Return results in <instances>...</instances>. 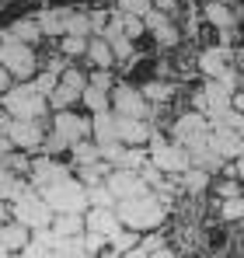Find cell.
<instances>
[{"instance_id": "6da1fadb", "label": "cell", "mask_w": 244, "mask_h": 258, "mask_svg": "<svg viewBox=\"0 0 244 258\" xmlns=\"http://www.w3.org/2000/svg\"><path fill=\"white\" fill-rule=\"evenodd\" d=\"M115 213H119L126 230L154 234V230H161V223H164V203L154 196V192H147V196L119 199V203H115Z\"/></svg>"}, {"instance_id": "7a4b0ae2", "label": "cell", "mask_w": 244, "mask_h": 258, "mask_svg": "<svg viewBox=\"0 0 244 258\" xmlns=\"http://www.w3.org/2000/svg\"><path fill=\"white\" fill-rule=\"evenodd\" d=\"M39 192H42V199L49 203V210H52V213H84V210H87L84 181H77L74 174H67V178H59V181L45 185V188H39Z\"/></svg>"}, {"instance_id": "3957f363", "label": "cell", "mask_w": 244, "mask_h": 258, "mask_svg": "<svg viewBox=\"0 0 244 258\" xmlns=\"http://www.w3.org/2000/svg\"><path fill=\"white\" fill-rule=\"evenodd\" d=\"M91 136V119H84L77 112H56L52 115V129H49V136H45V147L56 154V150H70V143H77V140H87Z\"/></svg>"}, {"instance_id": "277c9868", "label": "cell", "mask_w": 244, "mask_h": 258, "mask_svg": "<svg viewBox=\"0 0 244 258\" xmlns=\"http://www.w3.org/2000/svg\"><path fill=\"white\" fill-rule=\"evenodd\" d=\"M4 112L11 119H42L49 112V98L39 94L32 84H18V87H7L4 94Z\"/></svg>"}, {"instance_id": "5b68a950", "label": "cell", "mask_w": 244, "mask_h": 258, "mask_svg": "<svg viewBox=\"0 0 244 258\" xmlns=\"http://www.w3.org/2000/svg\"><path fill=\"white\" fill-rule=\"evenodd\" d=\"M11 220L25 223L28 230H39V227H49V223H52V210H49V203L42 199L39 188L28 185V188L11 203Z\"/></svg>"}, {"instance_id": "8992f818", "label": "cell", "mask_w": 244, "mask_h": 258, "mask_svg": "<svg viewBox=\"0 0 244 258\" xmlns=\"http://www.w3.org/2000/svg\"><path fill=\"white\" fill-rule=\"evenodd\" d=\"M0 67L11 77H18V81H32L35 77V67H39L35 63V45L4 35V42H0Z\"/></svg>"}, {"instance_id": "52a82bcc", "label": "cell", "mask_w": 244, "mask_h": 258, "mask_svg": "<svg viewBox=\"0 0 244 258\" xmlns=\"http://www.w3.org/2000/svg\"><path fill=\"white\" fill-rule=\"evenodd\" d=\"M147 154H150V164L164 174H181L192 168V157H189V150L181 147V143H167L164 136H150V143H147Z\"/></svg>"}, {"instance_id": "ba28073f", "label": "cell", "mask_w": 244, "mask_h": 258, "mask_svg": "<svg viewBox=\"0 0 244 258\" xmlns=\"http://www.w3.org/2000/svg\"><path fill=\"white\" fill-rule=\"evenodd\" d=\"M0 129H4V136L11 140V147L14 150H42L45 147V129H42L39 119H4L0 122Z\"/></svg>"}, {"instance_id": "9c48e42d", "label": "cell", "mask_w": 244, "mask_h": 258, "mask_svg": "<svg viewBox=\"0 0 244 258\" xmlns=\"http://www.w3.org/2000/svg\"><path fill=\"white\" fill-rule=\"evenodd\" d=\"M112 112H115V115L150 119V115H154V105L143 98V91H140V87H133L129 81H126V84H115V91H112Z\"/></svg>"}, {"instance_id": "30bf717a", "label": "cell", "mask_w": 244, "mask_h": 258, "mask_svg": "<svg viewBox=\"0 0 244 258\" xmlns=\"http://www.w3.org/2000/svg\"><path fill=\"white\" fill-rule=\"evenodd\" d=\"M105 185H108V192L115 196V203L119 199H133V196H147V192H154L140 171H129V168H112V171L105 174Z\"/></svg>"}, {"instance_id": "8fae6325", "label": "cell", "mask_w": 244, "mask_h": 258, "mask_svg": "<svg viewBox=\"0 0 244 258\" xmlns=\"http://www.w3.org/2000/svg\"><path fill=\"white\" fill-rule=\"evenodd\" d=\"M209 150L220 161H237L244 154V133L223 126V122H213V129H209Z\"/></svg>"}, {"instance_id": "7c38bea8", "label": "cell", "mask_w": 244, "mask_h": 258, "mask_svg": "<svg viewBox=\"0 0 244 258\" xmlns=\"http://www.w3.org/2000/svg\"><path fill=\"white\" fill-rule=\"evenodd\" d=\"M115 115V112H112ZM154 136L150 119H136V115H115V140L122 147H147Z\"/></svg>"}, {"instance_id": "4fadbf2b", "label": "cell", "mask_w": 244, "mask_h": 258, "mask_svg": "<svg viewBox=\"0 0 244 258\" xmlns=\"http://www.w3.org/2000/svg\"><path fill=\"white\" fill-rule=\"evenodd\" d=\"M84 230H98V234H105V237L112 241L122 230V220H119V213H115V206H87V213H84Z\"/></svg>"}, {"instance_id": "5bb4252c", "label": "cell", "mask_w": 244, "mask_h": 258, "mask_svg": "<svg viewBox=\"0 0 244 258\" xmlns=\"http://www.w3.org/2000/svg\"><path fill=\"white\" fill-rule=\"evenodd\" d=\"M143 25H147V32L157 39V45H167V49H174V45L181 42V32H178V25L161 14V11H147L143 14Z\"/></svg>"}, {"instance_id": "9a60e30c", "label": "cell", "mask_w": 244, "mask_h": 258, "mask_svg": "<svg viewBox=\"0 0 244 258\" xmlns=\"http://www.w3.org/2000/svg\"><path fill=\"white\" fill-rule=\"evenodd\" d=\"M227 67H230V49H223V45H213V49H206L203 56H199V70H203L209 81L223 77Z\"/></svg>"}, {"instance_id": "2e32d148", "label": "cell", "mask_w": 244, "mask_h": 258, "mask_svg": "<svg viewBox=\"0 0 244 258\" xmlns=\"http://www.w3.org/2000/svg\"><path fill=\"white\" fill-rule=\"evenodd\" d=\"M28 171H32V188H45V185H52V181H59V178H67V168H59L56 161H49V157H42L35 164H28Z\"/></svg>"}, {"instance_id": "e0dca14e", "label": "cell", "mask_w": 244, "mask_h": 258, "mask_svg": "<svg viewBox=\"0 0 244 258\" xmlns=\"http://www.w3.org/2000/svg\"><path fill=\"white\" fill-rule=\"evenodd\" d=\"M28 241H32V230H28L25 223H18V220H4V223H0V244H4L7 251H21Z\"/></svg>"}, {"instance_id": "ac0fdd59", "label": "cell", "mask_w": 244, "mask_h": 258, "mask_svg": "<svg viewBox=\"0 0 244 258\" xmlns=\"http://www.w3.org/2000/svg\"><path fill=\"white\" fill-rule=\"evenodd\" d=\"M203 14H206V21H209L213 28H220L223 35L237 25V14H234L227 4H220V0H206V4H203Z\"/></svg>"}, {"instance_id": "d6986e66", "label": "cell", "mask_w": 244, "mask_h": 258, "mask_svg": "<svg viewBox=\"0 0 244 258\" xmlns=\"http://www.w3.org/2000/svg\"><path fill=\"white\" fill-rule=\"evenodd\" d=\"M91 140L98 147L115 143V115H112V108L108 112H94V119H91Z\"/></svg>"}, {"instance_id": "ffe728a7", "label": "cell", "mask_w": 244, "mask_h": 258, "mask_svg": "<svg viewBox=\"0 0 244 258\" xmlns=\"http://www.w3.org/2000/svg\"><path fill=\"white\" fill-rule=\"evenodd\" d=\"M91 63H94V70H112L115 67V56H112V45L105 42L101 35H94V39H87V52H84Z\"/></svg>"}, {"instance_id": "44dd1931", "label": "cell", "mask_w": 244, "mask_h": 258, "mask_svg": "<svg viewBox=\"0 0 244 258\" xmlns=\"http://www.w3.org/2000/svg\"><path fill=\"white\" fill-rule=\"evenodd\" d=\"M49 227L56 237H77V234H84V213H52Z\"/></svg>"}, {"instance_id": "7402d4cb", "label": "cell", "mask_w": 244, "mask_h": 258, "mask_svg": "<svg viewBox=\"0 0 244 258\" xmlns=\"http://www.w3.org/2000/svg\"><path fill=\"white\" fill-rule=\"evenodd\" d=\"M28 185L21 181V174H14L11 168H0V203H14Z\"/></svg>"}, {"instance_id": "603a6c76", "label": "cell", "mask_w": 244, "mask_h": 258, "mask_svg": "<svg viewBox=\"0 0 244 258\" xmlns=\"http://www.w3.org/2000/svg\"><path fill=\"white\" fill-rule=\"evenodd\" d=\"M178 178H181V188H185L189 196H199V192H206V188H209V171H206V168H199V164H192L189 171H181Z\"/></svg>"}, {"instance_id": "cb8c5ba5", "label": "cell", "mask_w": 244, "mask_h": 258, "mask_svg": "<svg viewBox=\"0 0 244 258\" xmlns=\"http://www.w3.org/2000/svg\"><path fill=\"white\" fill-rule=\"evenodd\" d=\"M52 251H56V258H87L91 255L84 248V234H77V237H56Z\"/></svg>"}, {"instance_id": "d4e9b609", "label": "cell", "mask_w": 244, "mask_h": 258, "mask_svg": "<svg viewBox=\"0 0 244 258\" xmlns=\"http://www.w3.org/2000/svg\"><path fill=\"white\" fill-rule=\"evenodd\" d=\"M11 39H18V42H28V45H35L42 39V28H39V21H32V18H21V21H14L11 25V32H7Z\"/></svg>"}, {"instance_id": "484cf974", "label": "cell", "mask_w": 244, "mask_h": 258, "mask_svg": "<svg viewBox=\"0 0 244 258\" xmlns=\"http://www.w3.org/2000/svg\"><path fill=\"white\" fill-rule=\"evenodd\" d=\"M70 154H74V161H77V164L101 161V147H98L94 140H77V143H70Z\"/></svg>"}, {"instance_id": "4316f807", "label": "cell", "mask_w": 244, "mask_h": 258, "mask_svg": "<svg viewBox=\"0 0 244 258\" xmlns=\"http://www.w3.org/2000/svg\"><path fill=\"white\" fill-rule=\"evenodd\" d=\"M112 171L108 161H91V164H77V174H81L84 185H94V181H105V174Z\"/></svg>"}, {"instance_id": "83f0119b", "label": "cell", "mask_w": 244, "mask_h": 258, "mask_svg": "<svg viewBox=\"0 0 244 258\" xmlns=\"http://www.w3.org/2000/svg\"><path fill=\"white\" fill-rule=\"evenodd\" d=\"M81 101L91 108V112H108L112 108V101H108V91H101V87H84V94H81Z\"/></svg>"}, {"instance_id": "f1b7e54d", "label": "cell", "mask_w": 244, "mask_h": 258, "mask_svg": "<svg viewBox=\"0 0 244 258\" xmlns=\"http://www.w3.org/2000/svg\"><path fill=\"white\" fill-rule=\"evenodd\" d=\"M220 220H223V223H237V220H244V196L220 199Z\"/></svg>"}, {"instance_id": "f546056e", "label": "cell", "mask_w": 244, "mask_h": 258, "mask_svg": "<svg viewBox=\"0 0 244 258\" xmlns=\"http://www.w3.org/2000/svg\"><path fill=\"white\" fill-rule=\"evenodd\" d=\"M87 192V206H115V196L108 192L105 181H94V185H84Z\"/></svg>"}, {"instance_id": "4dcf8cb0", "label": "cell", "mask_w": 244, "mask_h": 258, "mask_svg": "<svg viewBox=\"0 0 244 258\" xmlns=\"http://www.w3.org/2000/svg\"><path fill=\"white\" fill-rule=\"evenodd\" d=\"M140 91H143V98L154 105V101H167L171 94H174V84H164V81H147V84H140Z\"/></svg>"}, {"instance_id": "1f68e13d", "label": "cell", "mask_w": 244, "mask_h": 258, "mask_svg": "<svg viewBox=\"0 0 244 258\" xmlns=\"http://www.w3.org/2000/svg\"><path fill=\"white\" fill-rule=\"evenodd\" d=\"M147 161H150V154H147L143 147H126L115 168H129V171H140V168H143Z\"/></svg>"}, {"instance_id": "d6a6232c", "label": "cell", "mask_w": 244, "mask_h": 258, "mask_svg": "<svg viewBox=\"0 0 244 258\" xmlns=\"http://www.w3.org/2000/svg\"><path fill=\"white\" fill-rule=\"evenodd\" d=\"M59 52L63 56H84L87 52V35H63L59 39Z\"/></svg>"}, {"instance_id": "836d02e7", "label": "cell", "mask_w": 244, "mask_h": 258, "mask_svg": "<svg viewBox=\"0 0 244 258\" xmlns=\"http://www.w3.org/2000/svg\"><path fill=\"white\" fill-rule=\"evenodd\" d=\"M59 84L70 87V91H77V94H84V87H87V77H84L77 67H67V70L59 74Z\"/></svg>"}, {"instance_id": "e575fe53", "label": "cell", "mask_w": 244, "mask_h": 258, "mask_svg": "<svg viewBox=\"0 0 244 258\" xmlns=\"http://www.w3.org/2000/svg\"><path fill=\"white\" fill-rule=\"evenodd\" d=\"M115 4H119V14H136V18L154 11V0H115Z\"/></svg>"}, {"instance_id": "d590c367", "label": "cell", "mask_w": 244, "mask_h": 258, "mask_svg": "<svg viewBox=\"0 0 244 258\" xmlns=\"http://www.w3.org/2000/svg\"><path fill=\"white\" fill-rule=\"evenodd\" d=\"M122 32H126V39H140L143 32H147V25H143V18H136V14H122Z\"/></svg>"}, {"instance_id": "8d00e7d4", "label": "cell", "mask_w": 244, "mask_h": 258, "mask_svg": "<svg viewBox=\"0 0 244 258\" xmlns=\"http://www.w3.org/2000/svg\"><path fill=\"white\" fill-rule=\"evenodd\" d=\"M18 258H56V251L45 248V244H39V241H28V244L18 251Z\"/></svg>"}, {"instance_id": "74e56055", "label": "cell", "mask_w": 244, "mask_h": 258, "mask_svg": "<svg viewBox=\"0 0 244 258\" xmlns=\"http://www.w3.org/2000/svg\"><path fill=\"white\" fill-rule=\"evenodd\" d=\"M105 244H108V237H105V234H98V230H84V248H87L91 255H98Z\"/></svg>"}, {"instance_id": "f35d334b", "label": "cell", "mask_w": 244, "mask_h": 258, "mask_svg": "<svg viewBox=\"0 0 244 258\" xmlns=\"http://www.w3.org/2000/svg\"><path fill=\"white\" fill-rule=\"evenodd\" d=\"M122 150H126V147H122L119 140H115V143H105V147H101V161H108V164L115 168V164H119V157H122Z\"/></svg>"}, {"instance_id": "ab89813d", "label": "cell", "mask_w": 244, "mask_h": 258, "mask_svg": "<svg viewBox=\"0 0 244 258\" xmlns=\"http://www.w3.org/2000/svg\"><path fill=\"white\" fill-rule=\"evenodd\" d=\"M87 84H91V87H101V91H108V87H112V74H108V70H94Z\"/></svg>"}, {"instance_id": "60d3db41", "label": "cell", "mask_w": 244, "mask_h": 258, "mask_svg": "<svg viewBox=\"0 0 244 258\" xmlns=\"http://www.w3.org/2000/svg\"><path fill=\"white\" fill-rule=\"evenodd\" d=\"M216 196H220V199H230V196H241V185H237V181H220V188H216Z\"/></svg>"}, {"instance_id": "b9f144b4", "label": "cell", "mask_w": 244, "mask_h": 258, "mask_svg": "<svg viewBox=\"0 0 244 258\" xmlns=\"http://www.w3.org/2000/svg\"><path fill=\"white\" fill-rule=\"evenodd\" d=\"M220 244H227V230H220V227H216V230L209 234V248H220Z\"/></svg>"}, {"instance_id": "7bdbcfd3", "label": "cell", "mask_w": 244, "mask_h": 258, "mask_svg": "<svg viewBox=\"0 0 244 258\" xmlns=\"http://www.w3.org/2000/svg\"><path fill=\"white\" fill-rule=\"evenodd\" d=\"M122 258H150V251H147L143 244H133L129 251H122Z\"/></svg>"}, {"instance_id": "ee69618b", "label": "cell", "mask_w": 244, "mask_h": 258, "mask_svg": "<svg viewBox=\"0 0 244 258\" xmlns=\"http://www.w3.org/2000/svg\"><path fill=\"white\" fill-rule=\"evenodd\" d=\"M154 11H161V14H174V0H154Z\"/></svg>"}, {"instance_id": "f6af8a7d", "label": "cell", "mask_w": 244, "mask_h": 258, "mask_svg": "<svg viewBox=\"0 0 244 258\" xmlns=\"http://www.w3.org/2000/svg\"><path fill=\"white\" fill-rule=\"evenodd\" d=\"M230 108L244 115V91H234V98H230Z\"/></svg>"}, {"instance_id": "bcb514c9", "label": "cell", "mask_w": 244, "mask_h": 258, "mask_svg": "<svg viewBox=\"0 0 244 258\" xmlns=\"http://www.w3.org/2000/svg\"><path fill=\"white\" fill-rule=\"evenodd\" d=\"M234 178H237V181L244 185V154L237 157V161H234Z\"/></svg>"}, {"instance_id": "7dc6e473", "label": "cell", "mask_w": 244, "mask_h": 258, "mask_svg": "<svg viewBox=\"0 0 244 258\" xmlns=\"http://www.w3.org/2000/svg\"><path fill=\"white\" fill-rule=\"evenodd\" d=\"M11 81H14V77H11V74H7V70H4V67H0V94H4V91H7V87H11Z\"/></svg>"}, {"instance_id": "c3c4849f", "label": "cell", "mask_w": 244, "mask_h": 258, "mask_svg": "<svg viewBox=\"0 0 244 258\" xmlns=\"http://www.w3.org/2000/svg\"><path fill=\"white\" fill-rule=\"evenodd\" d=\"M150 258H174V251H171V248H154Z\"/></svg>"}, {"instance_id": "681fc988", "label": "cell", "mask_w": 244, "mask_h": 258, "mask_svg": "<svg viewBox=\"0 0 244 258\" xmlns=\"http://www.w3.org/2000/svg\"><path fill=\"white\" fill-rule=\"evenodd\" d=\"M98 258H122V251H115V248H108V251H98Z\"/></svg>"}, {"instance_id": "f907efd6", "label": "cell", "mask_w": 244, "mask_h": 258, "mask_svg": "<svg viewBox=\"0 0 244 258\" xmlns=\"http://www.w3.org/2000/svg\"><path fill=\"white\" fill-rule=\"evenodd\" d=\"M4 220H7V206L0 203V223H4Z\"/></svg>"}, {"instance_id": "816d5d0a", "label": "cell", "mask_w": 244, "mask_h": 258, "mask_svg": "<svg viewBox=\"0 0 244 258\" xmlns=\"http://www.w3.org/2000/svg\"><path fill=\"white\" fill-rule=\"evenodd\" d=\"M0 258H11V251H7V248H4V244H0Z\"/></svg>"}, {"instance_id": "f5cc1de1", "label": "cell", "mask_w": 244, "mask_h": 258, "mask_svg": "<svg viewBox=\"0 0 244 258\" xmlns=\"http://www.w3.org/2000/svg\"><path fill=\"white\" fill-rule=\"evenodd\" d=\"M0 168H4V154H0Z\"/></svg>"}, {"instance_id": "db71d44e", "label": "cell", "mask_w": 244, "mask_h": 258, "mask_svg": "<svg viewBox=\"0 0 244 258\" xmlns=\"http://www.w3.org/2000/svg\"><path fill=\"white\" fill-rule=\"evenodd\" d=\"M237 4H241V11H244V0H237Z\"/></svg>"}, {"instance_id": "11a10c76", "label": "cell", "mask_w": 244, "mask_h": 258, "mask_svg": "<svg viewBox=\"0 0 244 258\" xmlns=\"http://www.w3.org/2000/svg\"><path fill=\"white\" fill-rule=\"evenodd\" d=\"M237 223H241V227H244V220H237Z\"/></svg>"}, {"instance_id": "9f6ffc18", "label": "cell", "mask_w": 244, "mask_h": 258, "mask_svg": "<svg viewBox=\"0 0 244 258\" xmlns=\"http://www.w3.org/2000/svg\"><path fill=\"white\" fill-rule=\"evenodd\" d=\"M241 258H244V248H241Z\"/></svg>"}, {"instance_id": "6f0895ef", "label": "cell", "mask_w": 244, "mask_h": 258, "mask_svg": "<svg viewBox=\"0 0 244 258\" xmlns=\"http://www.w3.org/2000/svg\"><path fill=\"white\" fill-rule=\"evenodd\" d=\"M0 4H4V0H0Z\"/></svg>"}, {"instance_id": "680465c9", "label": "cell", "mask_w": 244, "mask_h": 258, "mask_svg": "<svg viewBox=\"0 0 244 258\" xmlns=\"http://www.w3.org/2000/svg\"><path fill=\"white\" fill-rule=\"evenodd\" d=\"M192 258H196V255H192Z\"/></svg>"}]
</instances>
